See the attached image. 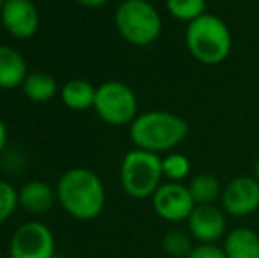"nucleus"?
<instances>
[{
  "instance_id": "4",
  "label": "nucleus",
  "mask_w": 259,
  "mask_h": 258,
  "mask_svg": "<svg viewBox=\"0 0 259 258\" xmlns=\"http://www.w3.org/2000/svg\"><path fill=\"white\" fill-rule=\"evenodd\" d=\"M162 158L141 149H133L122 159L120 182L129 196L136 200L152 198L162 184Z\"/></svg>"
},
{
  "instance_id": "1",
  "label": "nucleus",
  "mask_w": 259,
  "mask_h": 258,
  "mask_svg": "<svg viewBox=\"0 0 259 258\" xmlns=\"http://www.w3.org/2000/svg\"><path fill=\"white\" fill-rule=\"evenodd\" d=\"M55 191L64 210L76 219H96L106 205V190L103 180L89 168L67 170L58 179Z\"/></svg>"
},
{
  "instance_id": "21",
  "label": "nucleus",
  "mask_w": 259,
  "mask_h": 258,
  "mask_svg": "<svg viewBox=\"0 0 259 258\" xmlns=\"http://www.w3.org/2000/svg\"><path fill=\"white\" fill-rule=\"evenodd\" d=\"M20 205L18 191L6 180H0V223L7 221Z\"/></svg>"
},
{
  "instance_id": "3",
  "label": "nucleus",
  "mask_w": 259,
  "mask_h": 258,
  "mask_svg": "<svg viewBox=\"0 0 259 258\" xmlns=\"http://www.w3.org/2000/svg\"><path fill=\"white\" fill-rule=\"evenodd\" d=\"M185 46L198 62L217 65L231 55L233 35L222 18L206 13L187 25Z\"/></svg>"
},
{
  "instance_id": "15",
  "label": "nucleus",
  "mask_w": 259,
  "mask_h": 258,
  "mask_svg": "<svg viewBox=\"0 0 259 258\" xmlns=\"http://www.w3.org/2000/svg\"><path fill=\"white\" fill-rule=\"evenodd\" d=\"M96 90V87L87 80H71L60 90L62 103L76 112L89 110V108H94Z\"/></svg>"
},
{
  "instance_id": "8",
  "label": "nucleus",
  "mask_w": 259,
  "mask_h": 258,
  "mask_svg": "<svg viewBox=\"0 0 259 258\" xmlns=\"http://www.w3.org/2000/svg\"><path fill=\"white\" fill-rule=\"evenodd\" d=\"M152 207L157 216L167 223H182L189 219L196 203L185 184L167 180L160 184L152 196Z\"/></svg>"
},
{
  "instance_id": "17",
  "label": "nucleus",
  "mask_w": 259,
  "mask_h": 258,
  "mask_svg": "<svg viewBox=\"0 0 259 258\" xmlns=\"http://www.w3.org/2000/svg\"><path fill=\"white\" fill-rule=\"evenodd\" d=\"M21 89L30 101L46 103L57 94V80L48 72H30L25 78Z\"/></svg>"
},
{
  "instance_id": "12",
  "label": "nucleus",
  "mask_w": 259,
  "mask_h": 258,
  "mask_svg": "<svg viewBox=\"0 0 259 258\" xmlns=\"http://www.w3.org/2000/svg\"><path fill=\"white\" fill-rule=\"evenodd\" d=\"M228 258H259V232L249 227L229 230L222 242Z\"/></svg>"
},
{
  "instance_id": "7",
  "label": "nucleus",
  "mask_w": 259,
  "mask_h": 258,
  "mask_svg": "<svg viewBox=\"0 0 259 258\" xmlns=\"http://www.w3.org/2000/svg\"><path fill=\"white\" fill-rule=\"evenodd\" d=\"M11 258H53L55 237L48 227L28 221L16 228L9 244Z\"/></svg>"
},
{
  "instance_id": "25",
  "label": "nucleus",
  "mask_w": 259,
  "mask_h": 258,
  "mask_svg": "<svg viewBox=\"0 0 259 258\" xmlns=\"http://www.w3.org/2000/svg\"><path fill=\"white\" fill-rule=\"evenodd\" d=\"M254 179L259 182V159L256 161V165H254Z\"/></svg>"
},
{
  "instance_id": "16",
  "label": "nucleus",
  "mask_w": 259,
  "mask_h": 258,
  "mask_svg": "<svg viewBox=\"0 0 259 258\" xmlns=\"http://www.w3.org/2000/svg\"><path fill=\"white\" fill-rule=\"evenodd\" d=\"M187 188L196 205H213L217 200H221L222 190H224L221 186V180L211 173H199L192 177Z\"/></svg>"
},
{
  "instance_id": "23",
  "label": "nucleus",
  "mask_w": 259,
  "mask_h": 258,
  "mask_svg": "<svg viewBox=\"0 0 259 258\" xmlns=\"http://www.w3.org/2000/svg\"><path fill=\"white\" fill-rule=\"evenodd\" d=\"M76 2L81 4V6H85V7H92V9H96V7L106 6L109 0H76Z\"/></svg>"
},
{
  "instance_id": "14",
  "label": "nucleus",
  "mask_w": 259,
  "mask_h": 258,
  "mask_svg": "<svg viewBox=\"0 0 259 258\" xmlns=\"http://www.w3.org/2000/svg\"><path fill=\"white\" fill-rule=\"evenodd\" d=\"M27 76L28 69L23 55L11 46H0V89L21 87Z\"/></svg>"
},
{
  "instance_id": "13",
  "label": "nucleus",
  "mask_w": 259,
  "mask_h": 258,
  "mask_svg": "<svg viewBox=\"0 0 259 258\" xmlns=\"http://www.w3.org/2000/svg\"><path fill=\"white\" fill-rule=\"evenodd\" d=\"M55 198L57 191H53V188L42 180H30L18 191L20 207L30 214H46L53 207Z\"/></svg>"
},
{
  "instance_id": "26",
  "label": "nucleus",
  "mask_w": 259,
  "mask_h": 258,
  "mask_svg": "<svg viewBox=\"0 0 259 258\" xmlns=\"http://www.w3.org/2000/svg\"><path fill=\"white\" fill-rule=\"evenodd\" d=\"M4 2H6V0H0V9H2V6H4Z\"/></svg>"
},
{
  "instance_id": "9",
  "label": "nucleus",
  "mask_w": 259,
  "mask_h": 258,
  "mask_svg": "<svg viewBox=\"0 0 259 258\" xmlns=\"http://www.w3.org/2000/svg\"><path fill=\"white\" fill-rule=\"evenodd\" d=\"M221 205L228 216L245 217L259 209V182L254 175H240L224 186Z\"/></svg>"
},
{
  "instance_id": "22",
  "label": "nucleus",
  "mask_w": 259,
  "mask_h": 258,
  "mask_svg": "<svg viewBox=\"0 0 259 258\" xmlns=\"http://www.w3.org/2000/svg\"><path fill=\"white\" fill-rule=\"evenodd\" d=\"M187 258H228L222 249V246L217 244H196L194 249Z\"/></svg>"
},
{
  "instance_id": "6",
  "label": "nucleus",
  "mask_w": 259,
  "mask_h": 258,
  "mask_svg": "<svg viewBox=\"0 0 259 258\" xmlns=\"http://www.w3.org/2000/svg\"><path fill=\"white\" fill-rule=\"evenodd\" d=\"M94 110L109 126L133 124L138 117V97L129 85L109 80L97 87Z\"/></svg>"
},
{
  "instance_id": "5",
  "label": "nucleus",
  "mask_w": 259,
  "mask_h": 258,
  "mask_svg": "<svg viewBox=\"0 0 259 258\" xmlns=\"http://www.w3.org/2000/svg\"><path fill=\"white\" fill-rule=\"evenodd\" d=\"M118 34L133 46H148L162 32V18L148 0H123L115 13Z\"/></svg>"
},
{
  "instance_id": "19",
  "label": "nucleus",
  "mask_w": 259,
  "mask_h": 258,
  "mask_svg": "<svg viewBox=\"0 0 259 258\" xmlns=\"http://www.w3.org/2000/svg\"><path fill=\"white\" fill-rule=\"evenodd\" d=\"M166 11L175 20L189 25L206 14V0H166Z\"/></svg>"
},
{
  "instance_id": "2",
  "label": "nucleus",
  "mask_w": 259,
  "mask_h": 258,
  "mask_svg": "<svg viewBox=\"0 0 259 258\" xmlns=\"http://www.w3.org/2000/svg\"><path fill=\"white\" fill-rule=\"evenodd\" d=\"M129 134L136 149L160 154L184 143L189 136V124L173 112L150 110L134 119Z\"/></svg>"
},
{
  "instance_id": "18",
  "label": "nucleus",
  "mask_w": 259,
  "mask_h": 258,
  "mask_svg": "<svg viewBox=\"0 0 259 258\" xmlns=\"http://www.w3.org/2000/svg\"><path fill=\"white\" fill-rule=\"evenodd\" d=\"M194 239L189 234V230L173 228L166 232L162 239V249L167 258H187L194 249Z\"/></svg>"
},
{
  "instance_id": "10",
  "label": "nucleus",
  "mask_w": 259,
  "mask_h": 258,
  "mask_svg": "<svg viewBox=\"0 0 259 258\" xmlns=\"http://www.w3.org/2000/svg\"><path fill=\"white\" fill-rule=\"evenodd\" d=\"M228 214L222 207L196 205L187 219V230L198 244H217L228 234Z\"/></svg>"
},
{
  "instance_id": "24",
  "label": "nucleus",
  "mask_w": 259,
  "mask_h": 258,
  "mask_svg": "<svg viewBox=\"0 0 259 258\" xmlns=\"http://www.w3.org/2000/svg\"><path fill=\"white\" fill-rule=\"evenodd\" d=\"M6 141H7V128L2 122V119H0V152H2L4 147H6Z\"/></svg>"
},
{
  "instance_id": "20",
  "label": "nucleus",
  "mask_w": 259,
  "mask_h": 258,
  "mask_svg": "<svg viewBox=\"0 0 259 258\" xmlns=\"http://www.w3.org/2000/svg\"><path fill=\"white\" fill-rule=\"evenodd\" d=\"M162 173L164 179L169 182H182L191 173V161L187 156L171 152L166 158H162Z\"/></svg>"
},
{
  "instance_id": "11",
  "label": "nucleus",
  "mask_w": 259,
  "mask_h": 258,
  "mask_svg": "<svg viewBox=\"0 0 259 258\" xmlns=\"http://www.w3.org/2000/svg\"><path fill=\"white\" fill-rule=\"evenodd\" d=\"M0 20L13 38L27 39L39 28V11L30 0H6L0 9Z\"/></svg>"
}]
</instances>
